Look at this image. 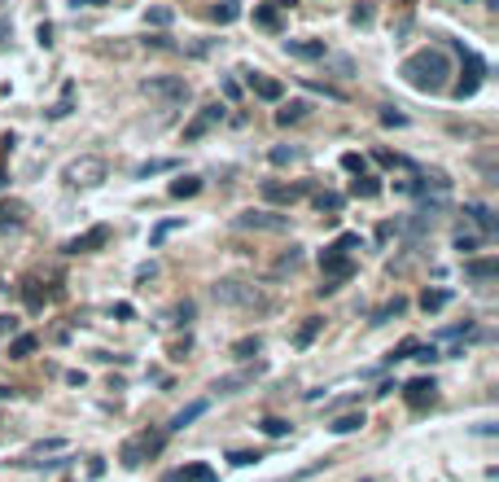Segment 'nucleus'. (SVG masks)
I'll use <instances>...</instances> for the list:
<instances>
[{"instance_id":"4c0bfd02","label":"nucleus","mask_w":499,"mask_h":482,"mask_svg":"<svg viewBox=\"0 0 499 482\" xmlns=\"http://www.w3.org/2000/svg\"><path fill=\"white\" fill-rule=\"evenodd\" d=\"M263 434H267V438H285V434H290V421H281V417H267V421H263Z\"/></svg>"},{"instance_id":"e433bc0d","label":"nucleus","mask_w":499,"mask_h":482,"mask_svg":"<svg viewBox=\"0 0 499 482\" xmlns=\"http://www.w3.org/2000/svg\"><path fill=\"white\" fill-rule=\"evenodd\" d=\"M355 246H364V241H359V233H342V237H338V241H333L329 250H338V255H350Z\"/></svg>"},{"instance_id":"5fc2aeb1","label":"nucleus","mask_w":499,"mask_h":482,"mask_svg":"<svg viewBox=\"0 0 499 482\" xmlns=\"http://www.w3.org/2000/svg\"><path fill=\"white\" fill-rule=\"evenodd\" d=\"M464 4H469V0H464Z\"/></svg>"},{"instance_id":"cd10ccee","label":"nucleus","mask_w":499,"mask_h":482,"mask_svg":"<svg viewBox=\"0 0 499 482\" xmlns=\"http://www.w3.org/2000/svg\"><path fill=\"white\" fill-rule=\"evenodd\" d=\"M258 351H263V338H258V333H254V338H237V342H233V355H237V360H250V355H258Z\"/></svg>"},{"instance_id":"20e7f679","label":"nucleus","mask_w":499,"mask_h":482,"mask_svg":"<svg viewBox=\"0 0 499 482\" xmlns=\"http://www.w3.org/2000/svg\"><path fill=\"white\" fill-rule=\"evenodd\" d=\"M320 272H324L320 294H333L342 281H350V276H355V264H350V255H338V250H329V246H324V255H320Z\"/></svg>"},{"instance_id":"a19ab883","label":"nucleus","mask_w":499,"mask_h":482,"mask_svg":"<svg viewBox=\"0 0 499 482\" xmlns=\"http://www.w3.org/2000/svg\"><path fill=\"white\" fill-rule=\"evenodd\" d=\"M416 347H421L416 338H403V342H399V351H395V360H412V355H416Z\"/></svg>"},{"instance_id":"9d476101","label":"nucleus","mask_w":499,"mask_h":482,"mask_svg":"<svg viewBox=\"0 0 499 482\" xmlns=\"http://www.w3.org/2000/svg\"><path fill=\"white\" fill-rule=\"evenodd\" d=\"M263 198L267 202H281V207H294V202L307 198V184H276V180H267L263 184Z\"/></svg>"},{"instance_id":"393cba45","label":"nucleus","mask_w":499,"mask_h":482,"mask_svg":"<svg viewBox=\"0 0 499 482\" xmlns=\"http://www.w3.org/2000/svg\"><path fill=\"white\" fill-rule=\"evenodd\" d=\"M193 193H201L198 176H180V180H171V198H193Z\"/></svg>"},{"instance_id":"a878e982","label":"nucleus","mask_w":499,"mask_h":482,"mask_svg":"<svg viewBox=\"0 0 499 482\" xmlns=\"http://www.w3.org/2000/svg\"><path fill=\"white\" fill-rule=\"evenodd\" d=\"M447 303H451V290H425V294H421V307H425V312H443Z\"/></svg>"},{"instance_id":"a18cd8bd","label":"nucleus","mask_w":499,"mask_h":482,"mask_svg":"<svg viewBox=\"0 0 499 482\" xmlns=\"http://www.w3.org/2000/svg\"><path fill=\"white\" fill-rule=\"evenodd\" d=\"M36 40H40L45 49H49V45H53V27H49V22H40V31H36Z\"/></svg>"},{"instance_id":"f03ea898","label":"nucleus","mask_w":499,"mask_h":482,"mask_svg":"<svg viewBox=\"0 0 499 482\" xmlns=\"http://www.w3.org/2000/svg\"><path fill=\"white\" fill-rule=\"evenodd\" d=\"M210 294H215L224 307H250V312H254V307H258V312H267V307H272V303L258 294V285H246V281H215V290H210Z\"/></svg>"},{"instance_id":"0eeeda50","label":"nucleus","mask_w":499,"mask_h":482,"mask_svg":"<svg viewBox=\"0 0 499 482\" xmlns=\"http://www.w3.org/2000/svg\"><path fill=\"white\" fill-rule=\"evenodd\" d=\"M224 114H228V110L219 106V102H210V106H201L198 114L189 118V127H184V145H193V141H201V136H206V132H210V127H215V123H219Z\"/></svg>"},{"instance_id":"2eb2a0df","label":"nucleus","mask_w":499,"mask_h":482,"mask_svg":"<svg viewBox=\"0 0 499 482\" xmlns=\"http://www.w3.org/2000/svg\"><path fill=\"white\" fill-rule=\"evenodd\" d=\"M162 482H215V470H210V465H189V470L162 474Z\"/></svg>"},{"instance_id":"8fccbe9b","label":"nucleus","mask_w":499,"mask_h":482,"mask_svg":"<svg viewBox=\"0 0 499 482\" xmlns=\"http://www.w3.org/2000/svg\"><path fill=\"white\" fill-rule=\"evenodd\" d=\"M75 9H101V4H110V0H70Z\"/></svg>"},{"instance_id":"a211bd4d","label":"nucleus","mask_w":499,"mask_h":482,"mask_svg":"<svg viewBox=\"0 0 499 482\" xmlns=\"http://www.w3.org/2000/svg\"><path fill=\"white\" fill-rule=\"evenodd\" d=\"M307 114H311V106H307V102H290V106L276 110V123H281V127H294V123H302Z\"/></svg>"},{"instance_id":"f8f14e48","label":"nucleus","mask_w":499,"mask_h":482,"mask_svg":"<svg viewBox=\"0 0 499 482\" xmlns=\"http://www.w3.org/2000/svg\"><path fill=\"white\" fill-rule=\"evenodd\" d=\"M158 447H162V438H150V434L132 438V443L123 447V465H127V470H136V465H141V456H145V452H158Z\"/></svg>"},{"instance_id":"7ed1b4c3","label":"nucleus","mask_w":499,"mask_h":482,"mask_svg":"<svg viewBox=\"0 0 499 482\" xmlns=\"http://www.w3.org/2000/svg\"><path fill=\"white\" fill-rule=\"evenodd\" d=\"M105 176H110V167H105V159H97V154H84V159H75L61 171V180H66L70 189H97V184H105Z\"/></svg>"},{"instance_id":"412c9836","label":"nucleus","mask_w":499,"mask_h":482,"mask_svg":"<svg viewBox=\"0 0 499 482\" xmlns=\"http://www.w3.org/2000/svg\"><path fill=\"white\" fill-rule=\"evenodd\" d=\"M464 215H469V219H473V224L482 228V237H487V233H495V215H491V207L473 202V207H464Z\"/></svg>"},{"instance_id":"39448f33","label":"nucleus","mask_w":499,"mask_h":482,"mask_svg":"<svg viewBox=\"0 0 499 482\" xmlns=\"http://www.w3.org/2000/svg\"><path fill=\"white\" fill-rule=\"evenodd\" d=\"M141 88H145L150 97H158V102H167V106H176V102L189 97V84H184L180 75H153V79H145Z\"/></svg>"},{"instance_id":"423d86ee","label":"nucleus","mask_w":499,"mask_h":482,"mask_svg":"<svg viewBox=\"0 0 499 482\" xmlns=\"http://www.w3.org/2000/svg\"><path fill=\"white\" fill-rule=\"evenodd\" d=\"M237 228H241V233H285V228H290V215L241 211V215H237Z\"/></svg>"},{"instance_id":"72a5a7b5","label":"nucleus","mask_w":499,"mask_h":482,"mask_svg":"<svg viewBox=\"0 0 499 482\" xmlns=\"http://www.w3.org/2000/svg\"><path fill=\"white\" fill-rule=\"evenodd\" d=\"M350 22H355V27H372V4H368V0H359V4L350 9Z\"/></svg>"},{"instance_id":"6ab92c4d","label":"nucleus","mask_w":499,"mask_h":482,"mask_svg":"<svg viewBox=\"0 0 499 482\" xmlns=\"http://www.w3.org/2000/svg\"><path fill=\"white\" fill-rule=\"evenodd\" d=\"M36 347H40L36 333H18V338L9 342V355H13V360H27V355H36Z\"/></svg>"},{"instance_id":"5701e85b","label":"nucleus","mask_w":499,"mask_h":482,"mask_svg":"<svg viewBox=\"0 0 499 482\" xmlns=\"http://www.w3.org/2000/svg\"><path fill=\"white\" fill-rule=\"evenodd\" d=\"M162 171H176V159H150L136 167V180H150V176H162Z\"/></svg>"},{"instance_id":"2f4dec72","label":"nucleus","mask_w":499,"mask_h":482,"mask_svg":"<svg viewBox=\"0 0 499 482\" xmlns=\"http://www.w3.org/2000/svg\"><path fill=\"white\" fill-rule=\"evenodd\" d=\"M302 264V246H290V250H285V255H281V264H276V276H285V272H294Z\"/></svg>"},{"instance_id":"864d4df0","label":"nucleus","mask_w":499,"mask_h":482,"mask_svg":"<svg viewBox=\"0 0 499 482\" xmlns=\"http://www.w3.org/2000/svg\"><path fill=\"white\" fill-rule=\"evenodd\" d=\"M359 482H377V478H359Z\"/></svg>"},{"instance_id":"de8ad7c7","label":"nucleus","mask_w":499,"mask_h":482,"mask_svg":"<svg viewBox=\"0 0 499 482\" xmlns=\"http://www.w3.org/2000/svg\"><path fill=\"white\" fill-rule=\"evenodd\" d=\"M0 333H18V316H0Z\"/></svg>"},{"instance_id":"b1692460","label":"nucleus","mask_w":499,"mask_h":482,"mask_svg":"<svg viewBox=\"0 0 499 482\" xmlns=\"http://www.w3.org/2000/svg\"><path fill=\"white\" fill-rule=\"evenodd\" d=\"M364 426H368V421H364V413H342L329 429H333V434H355V429H364Z\"/></svg>"},{"instance_id":"f3484780","label":"nucleus","mask_w":499,"mask_h":482,"mask_svg":"<svg viewBox=\"0 0 499 482\" xmlns=\"http://www.w3.org/2000/svg\"><path fill=\"white\" fill-rule=\"evenodd\" d=\"M250 84H254L258 102H281V97H285V84H281V79H263V75H250Z\"/></svg>"},{"instance_id":"bb28decb","label":"nucleus","mask_w":499,"mask_h":482,"mask_svg":"<svg viewBox=\"0 0 499 482\" xmlns=\"http://www.w3.org/2000/svg\"><path fill=\"white\" fill-rule=\"evenodd\" d=\"M350 193H355V198H377V193H381V180H377V176H359V180L350 184Z\"/></svg>"},{"instance_id":"aec40b11","label":"nucleus","mask_w":499,"mask_h":482,"mask_svg":"<svg viewBox=\"0 0 499 482\" xmlns=\"http://www.w3.org/2000/svg\"><path fill=\"white\" fill-rule=\"evenodd\" d=\"M210 18H215L219 27H228V22H237V18H241V0H219V4L210 9Z\"/></svg>"},{"instance_id":"c9c22d12","label":"nucleus","mask_w":499,"mask_h":482,"mask_svg":"<svg viewBox=\"0 0 499 482\" xmlns=\"http://www.w3.org/2000/svg\"><path fill=\"white\" fill-rule=\"evenodd\" d=\"M267 159H272V167H290V162L299 159V150H290V145H276Z\"/></svg>"},{"instance_id":"dca6fc26","label":"nucleus","mask_w":499,"mask_h":482,"mask_svg":"<svg viewBox=\"0 0 499 482\" xmlns=\"http://www.w3.org/2000/svg\"><path fill=\"white\" fill-rule=\"evenodd\" d=\"M206 408H210V399H193V404H189V408H184V413H176V417H171V434H176V429H184V426H193V421H198V417H206Z\"/></svg>"},{"instance_id":"9b49d317","label":"nucleus","mask_w":499,"mask_h":482,"mask_svg":"<svg viewBox=\"0 0 499 482\" xmlns=\"http://www.w3.org/2000/svg\"><path fill=\"white\" fill-rule=\"evenodd\" d=\"M285 53L299 61H324L329 49H324V40H285Z\"/></svg>"},{"instance_id":"473e14b6","label":"nucleus","mask_w":499,"mask_h":482,"mask_svg":"<svg viewBox=\"0 0 499 482\" xmlns=\"http://www.w3.org/2000/svg\"><path fill=\"white\" fill-rule=\"evenodd\" d=\"M254 22H258V27H267V31H276V27H281V18H276V9H272V4H254Z\"/></svg>"},{"instance_id":"603ef678","label":"nucleus","mask_w":499,"mask_h":482,"mask_svg":"<svg viewBox=\"0 0 499 482\" xmlns=\"http://www.w3.org/2000/svg\"><path fill=\"white\" fill-rule=\"evenodd\" d=\"M487 4H491V9H499V0H487Z\"/></svg>"},{"instance_id":"c756f323","label":"nucleus","mask_w":499,"mask_h":482,"mask_svg":"<svg viewBox=\"0 0 499 482\" xmlns=\"http://www.w3.org/2000/svg\"><path fill=\"white\" fill-rule=\"evenodd\" d=\"M342 202H347L342 193H315V211H320V215H324V211L338 215V211H342Z\"/></svg>"},{"instance_id":"c03bdc74","label":"nucleus","mask_w":499,"mask_h":482,"mask_svg":"<svg viewBox=\"0 0 499 482\" xmlns=\"http://www.w3.org/2000/svg\"><path fill=\"white\" fill-rule=\"evenodd\" d=\"M381 123H386V127H403L407 118H403V114H395V110H386V114H381Z\"/></svg>"},{"instance_id":"f704fd0d","label":"nucleus","mask_w":499,"mask_h":482,"mask_svg":"<svg viewBox=\"0 0 499 482\" xmlns=\"http://www.w3.org/2000/svg\"><path fill=\"white\" fill-rule=\"evenodd\" d=\"M478 246H482V237H478V233H455V250H460V255H473Z\"/></svg>"},{"instance_id":"3c124183","label":"nucleus","mask_w":499,"mask_h":482,"mask_svg":"<svg viewBox=\"0 0 499 482\" xmlns=\"http://www.w3.org/2000/svg\"><path fill=\"white\" fill-rule=\"evenodd\" d=\"M299 0H272V9H294Z\"/></svg>"},{"instance_id":"c85d7f7f","label":"nucleus","mask_w":499,"mask_h":482,"mask_svg":"<svg viewBox=\"0 0 499 482\" xmlns=\"http://www.w3.org/2000/svg\"><path fill=\"white\" fill-rule=\"evenodd\" d=\"M70 110H75V84H66V88H61V97H57V106H53L49 114L53 118H66Z\"/></svg>"},{"instance_id":"f257e3e1","label":"nucleus","mask_w":499,"mask_h":482,"mask_svg":"<svg viewBox=\"0 0 499 482\" xmlns=\"http://www.w3.org/2000/svg\"><path fill=\"white\" fill-rule=\"evenodd\" d=\"M447 75H451V57L443 49H421L403 61V79L421 93H443L447 88Z\"/></svg>"},{"instance_id":"37998d69","label":"nucleus","mask_w":499,"mask_h":482,"mask_svg":"<svg viewBox=\"0 0 499 482\" xmlns=\"http://www.w3.org/2000/svg\"><path fill=\"white\" fill-rule=\"evenodd\" d=\"M342 167L355 171V176H364V159H359V154H342Z\"/></svg>"},{"instance_id":"1a4fd4ad","label":"nucleus","mask_w":499,"mask_h":482,"mask_svg":"<svg viewBox=\"0 0 499 482\" xmlns=\"http://www.w3.org/2000/svg\"><path fill=\"white\" fill-rule=\"evenodd\" d=\"M403 399H407V408H425V404H434V399H438L434 377H416V381H407V386H403Z\"/></svg>"},{"instance_id":"4468645a","label":"nucleus","mask_w":499,"mask_h":482,"mask_svg":"<svg viewBox=\"0 0 499 482\" xmlns=\"http://www.w3.org/2000/svg\"><path fill=\"white\" fill-rule=\"evenodd\" d=\"M254 377H258V369H246V373H228L215 381V395H237V390H246V386H254Z\"/></svg>"},{"instance_id":"ddd939ff","label":"nucleus","mask_w":499,"mask_h":482,"mask_svg":"<svg viewBox=\"0 0 499 482\" xmlns=\"http://www.w3.org/2000/svg\"><path fill=\"white\" fill-rule=\"evenodd\" d=\"M464 276L478 281V285H487V281L499 276V259H464Z\"/></svg>"},{"instance_id":"4be33fe9","label":"nucleus","mask_w":499,"mask_h":482,"mask_svg":"<svg viewBox=\"0 0 499 482\" xmlns=\"http://www.w3.org/2000/svg\"><path fill=\"white\" fill-rule=\"evenodd\" d=\"M320 329H324V321H320V316L302 321V324H299V333H294V347H311V342L320 338Z\"/></svg>"},{"instance_id":"79ce46f5","label":"nucleus","mask_w":499,"mask_h":482,"mask_svg":"<svg viewBox=\"0 0 499 482\" xmlns=\"http://www.w3.org/2000/svg\"><path fill=\"white\" fill-rule=\"evenodd\" d=\"M228 461H233V465H241V470H246V465H254V461H263V456H258V452H233V456H228Z\"/></svg>"},{"instance_id":"7c9ffc66","label":"nucleus","mask_w":499,"mask_h":482,"mask_svg":"<svg viewBox=\"0 0 499 482\" xmlns=\"http://www.w3.org/2000/svg\"><path fill=\"white\" fill-rule=\"evenodd\" d=\"M176 228H180V219H162V224H158V228L150 233V250H158V246H162V241H167Z\"/></svg>"},{"instance_id":"09e8293b","label":"nucleus","mask_w":499,"mask_h":482,"mask_svg":"<svg viewBox=\"0 0 499 482\" xmlns=\"http://www.w3.org/2000/svg\"><path fill=\"white\" fill-rule=\"evenodd\" d=\"M114 316H119V321H132L136 312H132V303H119V307H114Z\"/></svg>"},{"instance_id":"6e6552de","label":"nucleus","mask_w":499,"mask_h":482,"mask_svg":"<svg viewBox=\"0 0 499 482\" xmlns=\"http://www.w3.org/2000/svg\"><path fill=\"white\" fill-rule=\"evenodd\" d=\"M105 241H110V228L97 224V228H88V233L70 237V241H66V255H93V250H101Z\"/></svg>"},{"instance_id":"ea45409f","label":"nucleus","mask_w":499,"mask_h":482,"mask_svg":"<svg viewBox=\"0 0 499 482\" xmlns=\"http://www.w3.org/2000/svg\"><path fill=\"white\" fill-rule=\"evenodd\" d=\"M403 307H407V303H403V298H395V303H386V307H381V312H377V321H372V324L390 321V316H403Z\"/></svg>"},{"instance_id":"58836bf2","label":"nucleus","mask_w":499,"mask_h":482,"mask_svg":"<svg viewBox=\"0 0 499 482\" xmlns=\"http://www.w3.org/2000/svg\"><path fill=\"white\" fill-rule=\"evenodd\" d=\"M145 18H150L153 27H171V18H176V13H171L167 4H153V9H150V13H145Z\"/></svg>"},{"instance_id":"49530a36","label":"nucleus","mask_w":499,"mask_h":482,"mask_svg":"<svg viewBox=\"0 0 499 482\" xmlns=\"http://www.w3.org/2000/svg\"><path fill=\"white\" fill-rule=\"evenodd\" d=\"M176 321H180V324L193 321V303H180V307H176Z\"/></svg>"}]
</instances>
